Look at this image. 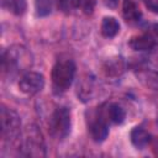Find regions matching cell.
Instances as JSON below:
<instances>
[{
    "mask_svg": "<svg viewBox=\"0 0 158 158\" xmlns=\"http://www.w3.org/2000/svg\"><path fill=\"white\" fill-rule=\"evenodd\" d=\"M120 31V23L115 17L106 16L101 22V33L106 38L115 37Z\"/></svg>",
    "mask_w": 158,
    "mask_h": 158,
    "instance_id": "ba28073f",
    "label": "cell"
},
{
    "mask_svg": "<svg viewBox=\"0 0 158 158\" xmlns=\"http://www.w3.org/2000/svg\"><path fill=\"white\" fill-rule=\"evenodd\" d=\"M75 64L73 60H59L52 69V81L57 91H65L74 79Z\"/></svg>",
    "mask_w": 158,
    "mask_h": 158,
    "instance_id": "6da1fadb",
    "label": "cell"
},
{
    "mask_svg": "<svg viewBox=\"0 0 158 158\" xmlns=\"http://www.w3.org/2000/svg\"><path fill=\"white\" fill-rule=\"evenodd\" d=\"M44 86V77L37 72H27L19 81V88L26 95H35Z\"/></svg>",
    "mask_w": 158,
    "mask_h": 158,
    "instance_id": "277c9868",
    "label": "cell"
},
{
    "mask_svg": "<svg viewBox=\"0 0 158 158\" xmlns=\"http://www.w3.org/2000/svg\"><path fill=\"white\" fill-rule=\"evenodd\" d=\"M131 142L136 148L143 149L149 142V135L142 127H135L131 131Z\"/></svg>",
    "mask_w": 158,
    "mask_h": 158,
    "instance_id": "9c48e42d",
    "label": "cell"
},
{
    "mask_svg": "<svg viewBox=\"0 0 158 158\" xmlns=\"http://www.w3.org/2000/svg\"><path fill=\"white\" fill-rule=\"evenodd\" d=\"M90 135L95 142H102L109 135V128L102 118H98L90 125Z\"/></svg>",
    "mask_w": 158,
    "mask_h": 158,
    "instance_id": "52a82bcc",
    "label": "cell"
},
{
    "mask_svg": "<svg viewBox=\"0 0 158 158\" xmlns=\"http://www.w3.org/2000/svg\"><path fill=\"white\" fill-rule=\"evenodd\" d=\"M1 5L5 10H7L9 12L16 16L23 15L27 9L26 0H1Z\"/></svg>",
    "mask_w": 158,
    "mask_h": 158,
    "instance_id": "30bf717a",
    "label": "cell"
},
{
    "mask_svg": "<svg viewBox=\"0 0 158 158\" xmlns=\"http://www.w3.org/2000/svg\"><path fill=\"white\" fill-rule=\"evenodd\" d=\"M122 15L127 22H137L139 21L142 12L138 9L137 4L133 0H123L122 2Z\"/></svg>",
    "mask_w": 158,
    "mask_h": 158,
    "instance_id": "8992f818",
    "label": "cell"
},
{
    "mask_svg": "<svg viewBox=\"0 0 158 158\" xmlns=\"http://www.w3.org/2000/svg\"><path fill=\"white\" fill-rule=\"evenodd\" d=\"M20 125V117L15 111L6 107L1 109V136L4 138L15 137L19 133Z\"/></svg>",
    "mask_w": 158,
    "mask_h": 158,
    "instance_id": "3957f363",
    "label": "cell"
},
{
    "mask_svg": "<svg viewBox=\"0 0 158 158\" xmlns=\"http://www.w3.org/2000/svg\"><path fill=\"white\" fill-rule=\"evenodd\" d=\"M146 6L154 14H158V0H146Z\"/></svg>",
    "mask_w": 158,
    "mask_h": 158,
    "instance_id": "5bb4252c",
    "label": "cell"
},
{
    "mask_svg": "<svg viewBox=\"0 0 158 158\" xmlns=\"http://www.w3.org/2000/svg\"><path fill=\"white\" fill-rule=\"evenodd\" d=\"M107 116L110 117V120L114 123L118 125V123L123 122V120L126 117V112L118 104H111L107 109Z\"/></svg>",
    "mask_w": 158,
    "mask_h": 158,
    "instance_id": "8fae6325",
    "label": "cell"
},
{
    "mask_svg": "<svg viewBox=\"0 0 158 158\" xmlns=\"http://www.w3.org/2000/svg\"><path fill=\"white\" fill-rule=\"evenodd\" d=\"M49 132L57 139H64L70 132V110L58 107L49 118Z\"/></svg>",
    "mask_w": 158,
    "mask_h": 158,
    "instance_id": "7a4b0ae2",
    "label": "cell"
},
{
    "mask_svg": "<svg viewBox=\"0 0 158 158\" xmlns=\"http://www.w3.org/2000/svg\"><path fill=\"white\" fill-rule=\"evenodd\" d=\"M70 4L74 7L80 9L86 15L93 14L95 9V0H70Z\"/></svg>",
    "mask_w": 158,
    "mask_h": 158,
    "instance_id": "4fadbf2b",
    "label": "cell"
},
{
    "mask_svg": "<svg viewBox=\"0 0 158 158\" xmlns=\"http://www.w3.org/2000/svg\"><path fill=\"white\" fill-rule=\"evenodd\" d=\"M35 9L37 16H48L52 12V0H35Z\"/></svg>",
    "mask_w": 158,
    "mask_h": 158,
    "instance_id": "7c38bea8",
    "label": "cell"
},
{
    "mask_svg": "<svg viewBox=\"0 0 158 158\" xmlns=\"http://www.w3.org/2000/svg\"><path fill=\"white\" fill-rule=\"evenodd\" d=\"M128 44L133 51H148L154 47L156 41L149 35H139V36L132 37Z\"/></svg>",
    "mask_w": 158,
    "mask_h": 158,
    "instance_id": "5b68a950",
    "label": "cell"
},
{
    "mask_svg": "<svg viewBox=\"0 0 158 158\" xmlns=\"http://www.w3.org/2000/svg\"><path fill=\"white\" fill-rule=\"evenodd\" d=\"M102 1H104L105 6L109 9H115L118 5V0H102Z\"/></svg>",
    "mask_w": 158,
    "mask_h": 158,
    "instance_id": "9a60e30c",
    "label": "cell"
}]
</instances>
